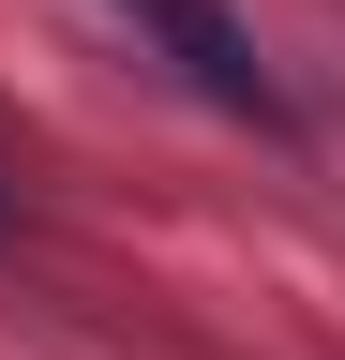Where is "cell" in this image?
Returning a JSON list of instances; mask_svg holds the SVG:
<instances>
[{
    "label": "cell",
    "mask_w": 345,
    "mask_h": 360,
    "mask_svg": "<svg viewBox=\"0 0 345 360\" xmlns=\"http://www.w3.org/2000/svg\"><path fill=\"white\" fill-rule=\"evenodd\" d=\"M120 15H136V45L195 90V105H226V120H255V135H285V90H271V60H255V30L226 15V0H120Z\"/></svg>",
    "instance_id": "cell-1"
}]
</instances>
